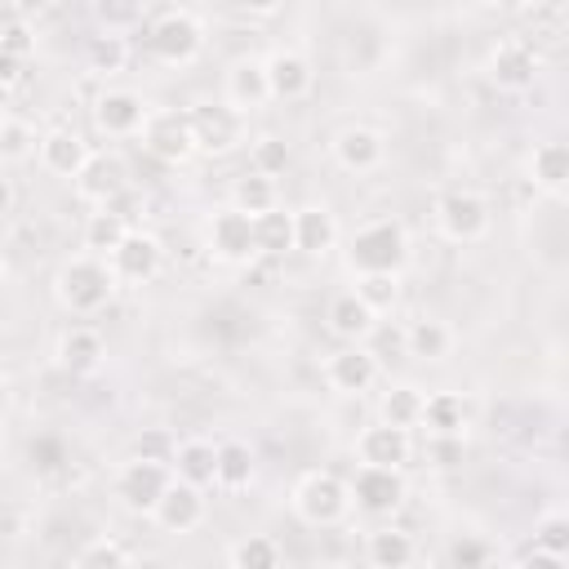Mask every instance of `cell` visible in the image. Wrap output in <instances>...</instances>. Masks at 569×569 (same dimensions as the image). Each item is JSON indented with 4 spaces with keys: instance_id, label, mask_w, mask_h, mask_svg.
<instances>
[{
    "instance_id": "14",
    "label": "cell",
    "mask_w": 569,
    "mask_h": 569,
    "mask_svg": "<svg viewBox=\"0 0 569 569\" xmlns=\"http://www.w3.org/2000/svg\"><path fill=\"white\" fill-rule=\"evenodd\" d=\"M209 516V502H204V489L187 485V480H169V489L160 493V502L151 507V520L164 529V533H196Z\"/></svg>"
},
{
    "instance_id": "42",
    "label": "cell",
    "mask_w": 569,
    "mask_h": 569,
    "mask_svg": "<svg viewBox=\"0 0 569 569\" xmlns=\"http://www.w3.org/2000/svg\"><path fill=\"white\" fill-rule=\"evenodd\" d=\"M493 560V547L485 542V538H476V533H462L458 542H449V551H445V565H453V569H485Z\"/></svg>"
},
{
    "instance_id": "7",
    "label": "cell",
    "mask_w": 569,
    "mask_h": 569,
    "mask_svg": "<svg viewBox=\"0 0 569 569\" xmlns=\"http://www.w3.org/2000/svg\"><path fill=\"white\" fill-rule=\"evenodd\" d=\"M347 489H351V507H360L365 516H396L409 498L405 467H373V462H360Z\"/></svg>"
},
{
    "instance_id": "2",
    "label": "cell",
    "mask_w": 569,
    "mask_h": 569,
    "mask_svg": "<svg viewBox=\"0 0 569 569\" xmlns=\"http://www.w3.org/2000/svg\"><path fill=\"white\" fill-rule=\"evenodd\" d=\"M405 262H409V231L396 218H373V222L356 227L347 240V267L356 276H365V271H396L400 276Z\"/></svg>"
},
{
    "instance_id": "15",
    "label": "cell",
    "mask_w": 569,
    "mask_h": 569,
    "mask_svg": "<svg viewBox=\"0 0 569 569\" xmlns=\"http://www.w3.org/2000/svg\"><path fill=\"white\" fill-rule=\"evenodd\" d=\"M76 182V196L89 200V204H111L124 187H129V169L116 151H89L84 169L71 178Z\"/></svg>"
},
{
    "instance_id": "38",
    "label": "cell",
    "mask_w": 569,
    "mask_h": 569,
    "mask_svg": "<svg viewBox=\"0 0 569 569\" xmlns=\"http://www.w3.org/2000/svg\"><path fill=\"white\" fill-rule=\"evenodd\" d=\"M124 62H129V44H124V36H116V31H98V36L89 40V71L116 76V71H124Z\"/></svg>"
},
{
    "instance_id": "29",
    "label": "cell",
    "mask_w": 569,
    "mask_h": 569,
    "mask_svg": "<svg viewBox=\"0 0 569 569\" xmlns=\"http://www.w3.org/2000/svg\"><path fill=\"white\" fill-rule=\"evenodd\" d=\"M413 556H418L413 538L405 529H396V525H382V529H373L365 538V560L373 569H405V565H413Z\"/></svg>"
},
{
    "instance_id": "20",
    "label": "cell",
    "mask_w": 569,
    "mask_h": 569,
    "mask_svg": "<svg viewBox=\"0 0 569 569\" xmlns=\"http://www.w3.org/2000/svg\"><path fill=\"white\" fill-rule=\"evenodd\" d=\"M222 98H227L231 107H240L244 116L258 111V107H267V102H271V89H267V67H262V58H236V62L227 67Z\"/></svg>"
},
{
    "instance_id": "28",
    "label": "cell",
    "mask_w": 569,
    "mask_h": 569,
    "mask_svg": "<svg viewBox=\"0 0 569 569\" xmlns=\"http://www.w3.org/2000/svg\"><path fill=\"white\" fill-rule=\"evenodd\" d=\"M325 325H329V333H333L338 342H365L369 329L378 325V316L356 298V289H347V293H338V298L329 302Z\"/></svg>"
},
{
    "instance_id": "11",
    "label": "cell",
    "mask_w": 569,
    "mask_h": 569,
    "mask_svg": "<svg viewBox=\"0 0 569 569\" xmlns=\"http://www.w3.org/2000/svg\"><path fill=\"white\" fill-rule=\"evenodd\" d=\"M107 262H111L120 284H151L160 276V267H164V244L151 231H133L129 227L124 240L107 253Z\"/></svg>"
},
{
    "instance_id": "50",
    "label": "cell",
    "mask_w": 569,
    "mask_h": 569,
    "mask_svg": "<svg viewBox=\"0 0 569 569\" xmlns=\"http://www.w3.org/2000/svg\"><path fill=\"white\" fill-rule=\"evenodd\" d=\"M9 400H13V391H9V382H4V378H0V413H4V409H9Z\"/></svg>"
},
{
    "instance_id": "13",
    "label": "cell",
    "mask_w": 569,
    "mask_h": 569,
    "mask_svg": "<svg viewBox=\"0 0 569 569\" xmlns=\"http://www.w3.org/2000/svg\"><path fill=\"white\" fill-rule=\"evenodd\" d=\"M147 111H151V102L138 89H102L93 98V124L107 138H133L142 129Z\"/></svg>"
},
{
    "instance_id": "6",
    "label": "cell",
    "mask_w": 569,
    "mask_h": 569,
    "mask_svg": "<svg viewBox=\"0 0 569 569\" xmlns=\"http://www.w3.org/2000/svg\"><path fill=\"white\" fill-rule=\"evenodd\" d=\"M436 227L445 240L453 244H476L489 236L493 227V213H489V200L480 191H467V187H453L436 200Z\"/></svg>"
},
{
    "instance_id": "43",
    "label": "cell",
    "mask_w": 569,
    "mask_h": 569,
    "mask_svg": "<svg viewBox=\"0 0 569 569\" xmlns=\"http://www.w3.org/2000/svg\"><path fill=\"white\" fill-rule=\"evenodd\" d=\"M533 542L556 551V556H569V516L565 511H547L538 525H533Z\"/></svg>"
},
{
    "instance_id": "39",
    "label": "cell",
    "mask_w": 569,
    "mask_h": 569,
    "mask_svg": "<svg viewBox=\"0 0 569 569\" xmlns=\"http://www.w3.org/2000/svg\"><path fill=\"white\" fill-rule=\"evenodd\" d=\"M129 560H133L129 547H120L116 538H89V542L71 556L76 569H120V565H129Z\"/></svg>"
},
{
    "instance_id": "46",
    "label": "cell",
    "mask_w": 569,
    "mask_h": 569,
    "mask_svg": "<svg viewBox=\"0 0 569 569\" xmlns=\"http://www.w3.org/2000/svg\"><path fill=\"white\" fill-rule=\"evenodd\" d=\"M565 560H569V556H556V551H547V547H538V542H529V547L516 556V565H538V569H565Z\"/></svg>"
},
{
    "instance_id": "5",
    "label": "cell",
    "mask_w": 569,
    "mask_h": 569,
    "mask_svg": "<svg viewBox=\"0 0 569 569\" xmlns=\"http://www.w3.org/2000/svg\"><path fill=\"white\" fill-rule=\"evenodd\" d=\"M187 120H191V138H196L200 156H231L244 142V111L231 107L227 98L196 102L187 111Z\"/></svg>"
},
{
    "instance_id": "48",
    "label": "cell",
    "mask_w": 569,
    "mask_h": 569,
    "mask_svg": "<svg viewBox=\"0 0 569 569\" xmlns=\"http://www.w3.org/2000/svg\"><path fill=\"white\" fill-rule=\"evenodd\" d=\"M244 13H253V18H271V13H280L284 9V0H236Z\"/></svg>"
},
{
    "instance_id": "45",
    "label": "cell",
    "mask_w": 569,
    "mask_h": 569,
    "mask_svg": "<svg viewBox=\"0 0 569 569\" xmlns=\"http://www.w3.org/2000/svg\"><path fill=\"white\" fill-rule=\"evenodd\" d=\"M0 44H4L13 58H22V62L36 53V36H31V27H27V22H13V27H4V31H0Z\"/></svg>"
},
{
    "instance_id": "12",
    "label": "cell",
    "mask_w": 569,
    "mask_h": 569,
    "mask_svg": "<svg viewBox=\"0 0 569 569\" xmlns=\"http://www.w3.org/2000/svg\"><path fill=\"white\" fill-rule=\"evenodd\" d=\"M382 373V360L369 351V342H342L329 360H325V382L338 391V396H360L378 382Z\"/></svg>"
},
{
    "instance_id": "52",
    "label": "cell",
    "mask_w": 569,
    "mask_h": 569,
    "mask_svg": "<svg viewBox=\"0 0 569 569\" xmlns=\"http://www.w3.org/2000/svg\"><path fill=\"white\" fill-rule=\"evenodd\" d=\"M489 4H498V9H516V4H525V0H489Z\"/></svg>"
},
{
    "instance_id": "9",
    "label": "cell",
    "mask_w": 569,
    "mask_h": 569,
    "mask_svg": "<svg viewBox=\"0 0 569 569\" xmlns=\"http://www.w3.org/2000/svg\"><path fill=\"white\" fill-rule=\"evenodd\" d=\"M204 244H209V253H213L218 262H227V267L253 262V258H258L253 218H249L244 209H236V204L213 209V218H209V227H204Z\"/></svg>"
},
{
    "instance_id": "40",
    "label": "cell",
    "mask_w": 569,
    "mask_h": 569,
    "mask_svg": "<svg viewBox=\"0 0 569 569\" xmlns=\"http://www.w3.org/2000/svg\"><path fill=\"white\" fill-rule=\"evenodd\" d=\"M289 160H293V151H289V142H284V138H276V133L253 138L249 169H258V173H267V178H280V173L289 169Z\"/></svg>"
},
{
    "instance_id": "53",
    "label": "cell",
    "mask_w": 569,
    "mask_h": 569,
    "mask_svg": "<svg viewBox=\"0 0 569 569\" xmlns=\"http://www.w3.org/2000/svg\"><path fill=\"white\" fill-rule=\"evenodd\" d=\"M4 440H9V427H4V413H0V449H4Z\"/></svg>"
},
{
    "instance_id": "36",
    "label": "cell",
    "mask_w": 569,
    "mask_h": 569,
    "mask_svg": "<svg viewBox=\"0 0 569 569\" xmlns=\"http://www.w3.org/2000/svg\"><path fill=\"white\" fill-rule=\"evenodd\" d=\"M356 298L373 316H387L400 302V276L396 271H365V276H356Z\"/></svg>"
},
{
    "instance_id": "3",
    "label": "cell",
    "mask_w": 569,
    "mask_h": 569,
    "mask_svg": "<svg viewBox=\"0 0 569 569\" xmlns=\"http://www.w3.org/2000/svg\"><path fill=\"white\" fill-rule=\"evenodd\" d=\"M293 516L302 520V525H311V529H333V525H342L347 520V511H351V489H347V480L342 476H333V471H307L298 485H293Z\"/></svg>"
},
{
    "instance_id": "51",
    "label": "cell",
    "mask_w": 569,
    "mask_h": 569,
    "mask_svg": "<svg viewBox=\"0 0 569 569\" xmlns=\"http://www.w3.org/2000/svg\"><path fill=\"white\" fill-rule=\"evenodd\" d=\"M533 4H538V9H551V13H556V9H565L569 0H533Z\"/></svg>"
},
{
    "instance_id": "17",
    "label": "cell",
    "mask_w": 569,
    "mask_h": 569,
    "mask_svg": "<svg viewBox=\"0 0 569 569\" xmlns=\"http://www.w3.org/2000/svg\"><path fill=\"white\" fill-rule=\"evenodd\" d=\"M262 67H267L271 102H302L316 84V71H311L307 53H298V49H276L262 58Z\"/></svg>"
},
{
    "instance_id": "32",
    "label": "cell",
    "mask_w": 569,
    "mask_h": 569,
    "mask_svg": "<svg viewBox=\"0 0 569 569\" xmlns=\"http://www.w3.org/2000/svg\"><path fill=\"white\" fill-rule=\"evenodd\" d=\"M280 560H284V551L267 533H244V538H236L227 547V565L231 569H276Z\"/></svg>"
},
{
    "instance_id": "8",
    "label": "cell",
    "mask_w": 569,
    "mask_h": 569,
    "mask_svg": "<svg viewBox=\"0 0 569 569\" xmlns=\"http://www.w3.org/2000/svg\"><path fill=\"white\" fill-rule=\"evenodd\" d=\"M142 147L160 160V164H187L196 156V138H191V120L182 107H151L142 120Z\"/></svg>"
},
{
    "instance_id": "44",
    "label": "cell",
    "mask_w": 569,
    "mask_h": 569,
    "mask_svg": "<svg viewBox=\"0 0 569 569\" xmlns=\"http://www.w3.org/2000/svg\"><path fill=\"white\" fill-rule=\"evenodd\" d=\"M173 436L169 431H160V427H151V431H142L138 440H133V458H151V462H169L173 458Z\"/></svg>"
},
{
    "instance_id": "37",
    "label": "cell",
    "mask_w": 569,
    "mask_h": 569,
    "mask_svg": "<svg viewBox=\"0 0 569 569\" xmlns=\"http://www.w3.org/2000/svg\"><path fill=\"white\" fill-rule=\"evenodd\" d=\"M147 18V0H93V22L98 31H116V36H129L138 31Z\"/></svg>"
},
{
    "instance_id": "27",
    "label": "cell",
    "mask_w": 569,
    "mask_h": 569,
    "mask_svg": "<svg viewBox=\"0 0 569 569\" xmlns=\"http://www.w3.org/2000/svg\"><path fill=\"white\" fill-rule=\"evenodd\" d=\"M418 427L427 436H467V400L458 391H431L422 396V413H418Z\"/></svg>"
},
{
    "instance_id": "10",
    "label": "cell",
    "mask_w": 569,
    "mask_h": 569,
    "mask_svg": "<svg viewBox=\"0 0 569 569\" xmlns=\"http://www.w3.org/2000/svg\"><path fill=\"white\" fill-rule=\"evenodd\" d=\"M169 480H173L169 462H151V458H133L129 453V462L116 471V498H120L124 511L151 516V507L160 502V493L169 489Z\"/></svg>"
},
{
    "instance_id": "23",
    "label": "cell",
    "mask_w": 569,
    "mask_h": 569,
    "mask_svg": "<svg viewBox=\"0 0 569 569\" xmlns=\"http://www.w3.org/2000/svg\"><path fill=\"white\" fill-rule=\"evenodd\" d=\"M169 471H173V480H187V485H196V489H213V476H218V445L204 440V436L178 440V445H173V458H169Z\"/></svg>"
},
{
    "instance_id": "1",
    "label": "cell",
    "mask_w": 569,
    "mask_h": 569,
    "mask_svg": "<svg viewBox=\"0 0 569 569\" xmlns=\"http://www.w3.org/2000/svg\"><path fill=\"white\" fill-rule=\"evenodd\" d=\"M116 289H120V280H116L111 262L98 258V253H76L53 276V293H58V302L71 316H98V311H107L111 298H116Z\"/></svg>"
},
{
    "instance_id": "31",
    "label": "cell",
    "mask_w": 569,
    "mask_h": 569,
    "mask_svg": "<svg viewBox=\"0 0 569 569\" xmlns=\"http://www.w3.org/2000/svg\"><path fill=\"white\" fill-rule=\"evenodd\" d=\"M253 240H258V253H293V213L271 204L267 213H253Z\"/></svg>"
},
{
    "instance_id": "4",
    "label": "cell",
    "mask_w": 569,
    "mask_h": 569,
    "mask_svg": "<svg viewBox=\"0 0 569 569\" xmlns=\"http://www.w3.org/2000/svg\"><path fill=\"white\" fill-rule=\"evenodd\" d=\"M204 49V27L187 9H169L147 27V53L160 67H191Z\"/></svg>"
},
{
    "instance_id": "26",
    "label": "cell",
    "mask_w": 569,
    "mask_h": 569,
    "mask_svg": "<svg viewBox=\"0 0 569 569\" xmlns=\"http://www.w3.org/2000/svg\"><path fill=\"white\" fill-rule=\"evenodd\" d=\"M449 351H453V329L440 316H418V320L405 325V356L440 365Z\"/></svg>"
},
{
    "instance_id": "25",
    "label": "cell",
    "mask_w": 569,
    "mask_h": 569,
    "mask_svg": "<svg viewBox=\"0 0 569 569\" xmlns=\"http://www.w3.org/2000/svg\"><path fill=\"white\" fill-rule=\"evenodd\" d=\"M529 182L542 191V196H565L569 191V147L565 142H556V138H547V142H538L533 151H529Z\"/></svg>"
},
{
    "instance_id": "19",
    "label": "cell",
    "mask_w": 569,
    "mask_h": 569,
    "mask_svg": "<svg viewBox=\"0 0 569 569\" xmlns=\"http://www.w3.org/2000/svg\"><path fill=\"white\" fill-rule=\"evenodd\" d=\"M356 458L360 462H373V467H405L413 458V431L378 418L373 427H365L356 436Z\"/></svg>"
},
{
    "instance_id": "24",
    "label": "cell",
    "mask_w": 569,
    "mask_h": 569,
    "mask_svg": "<svg viewBox=\"0 0 569 569\" xmlns=\"http://www.w3.org/2000/svg\"><path fill=\"white\" fill-rule=\"evenodd\" d=\"M333 244H338V218H333V209H325V204H302V209H293V249H298V253L320 258V253H329Z\"/></svg>"
},
{
    "instance_id": "18",
    "label": "cell",
    "mask_w": 569,
    "mask_h": 569,
    "mask_svg": "<svg viewBox=\"0 0 569 569\" xmlns=\"http://www.w3.org/2000/svg\"><path fill=\"white\" fill-rule=\"evenodd\" d=\"M333 160L347 173H373V169H382V160H387L382 129H373V124H347L333 138Z\"/></svg>"
},
{
    "instance_id": "41",
    "label": "cell",
    "mask_w": 569,
    "mask_h": 569,
    "mask_svg": "<svg viewBox=\"0 0 569 569\" xmlns=\"http://www.w3.org/2000/svg\"><path fill=\"white\" fill-rule=\"evenodd\" d=\"M36 129L27 124V120H18V116H0V160H27V156H36Z\"/></svg>"
},
{
    "instance_id": "35",
    "label": "cell",
    "mask_w": 569,
    "mask_h": 569,
    "mask_svg": "<svg viewBox=\"0 0 569 569\" xmlns=\"http://www.w3.org/2000/svg\"><path fill=\"white\" fill-rule=\"evenodd\" d=\"M231 204L244 209L249 218H253V213H267L271 204H280V196H276V178H267V173H258V169L240 173V178L231 182Z\"/></svg>"
},
{
    "instance_id": "47",
    "label": "cell",
    "mask_w": 569,
    "mask_h": 569,
    "mask_svg": "<svg viewBox=\"0 0 569 569\" xmlns=\"http://www.w3.org/2000/svg\"><path fill=\"white\" fill-rule=\"evenodd\" d=\"M18 71H22V58H13V53L0 44V89H9V84L18 80Z\"/></svg>"
},
{
    "instance_id": "16",
    "label": "cell",
    "mask_w": 569,
    "mask_h": 569,
    "mask_svg": "<svg viewBox=\"0 0 569 569\" xmlns=\"http://www.w3.org/2000/svg\"><path fill=\"white\" fill-rule=\"evenodd\" d=\"M542 71V58L525 44V40H502L493 53H489V80L502 89V93H525L533 89Z\"/></svg>"
},
{
    "instance_id": "49",
    "label": "cell",
    "mask_w": 569,
    "mask_h": 569,
    "mask_svg": "<svg viewBox=\"0 0 569 569\" xmlns=\"http://www.w3.org/2000/svg\"><path fill=\"white\" fill-rule=\"evenodd\" d=\"M49 0H18V13H44Z\"/></svg>"
},
{
    "instance_id": "34",
    "label": "cell",
    "mask_w": 569,
    "mask_h": 569,
    "mask_svg": "<svg viewBox=\"0 0 569 569\" xmlns=\"http://www.w3.org/2000/svg\"><path fill=\"white\" fill-rule=\"evenodd\" d=\"M422 387H413V382H396V387H387L382 391V400H378V418L382 422H396V427H418V413H422Z\"/></svg>"
},
{
    "instance_id": "22",
    "label": "cell",
    "mask_w": 569,
    "mask_h": 569,
    "mask_svg": "<svg viewBox=\"0 0 569 569\" xmlns=\"http://www.w3.org/2000/svg\"><path fill=\"white\" fill-rule=\"evenodd\" d=\"M102 360H107V342H102V333H98L93 325H71V329H62V338H58V365H62L67 373L89 378V373L102 369Z\"/></svg>"
},
{
    "instance_id": "21",
    "label": "cell",
    "mask_w": 569,
    "mask_h": 569,
    "mask_svg": "<svg viewBox=\"0 0 569 569\" xmlns=\"http://www.w3.org/2000/svg\"><path fill=\"white\" fill-rule=\"evenodd\" d=\"M36 156H40V169L53 173V178H76L89 160V142L76 133V129H49L40 133L36 142Z\"/></svg>"
},
{
    "instance_id": "30",
    "label": "cell",
    "mask_w": 569,
    "mask_h": 569,
    "mask_svg": "<svg viewBox=\"0 0 569 569\" xmlns=\"http://www.w3.org/2000/svg\"><path fill=\"white\" fill-rule=\"evenodd\" d=\"M253 471H258V458L244 440H218V476H213L218 489L240 493L253 485Z\"/></svg>"
},
{
    "instance_id": "33",
    "label": "cell",
    "mask_w": 569,
    "mask_h": 569,
    "mask_svg": "<svg viewBox=\"0 0 569 569\" xmlns=\"http://www.w3.org/2000/svg\"><path fill=\"white\" fill-rule=\"evenodd\" d=\"M124 231H129L124 213H116L111 204H98V213H89V222H84V253L107 258L124 240Z\"/></svg>"
}]
</instances>
